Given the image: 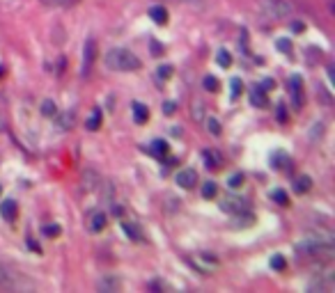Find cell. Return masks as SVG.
<instances>
[{"label": "cell", "mask_w": 335, "mask_h": 293, "mask_svg": "<svg viewBox=\"0 0 335 293\" xmlns=\"http://www.w3.org/2000/svg\"><path fill=\"white\" fill-rule=\"evenodd\" d=\"M296 254L301 257H312V259H333L335 257V245L331 236H308V238L299 240L294 245Z\"/></svg>", "instance_id": "cell-1"}, {"label": "cell", "mask_w": 335, "mask_h": 293, "mask_svg": "<svg viewBox=\"0 0 335 293\" xmlns=\"http://www.w3.org/2000/svg\"><path fill=\"white\" fill-rule=\"evenodd\" d=\"M103 64L110 69V71H138L143 62L138 55H133L131 51L126 48H110L103 58Z\"/></svg>", "instance_id": "cell-2"}, {"label": "cell", "mask_w": 335, "mask_h": 293, "mask_svg": "<svg viewBox=\"0 0 335 293\" xmlns=\"http://www.w3.org/2000/svg\"><path fill=\"white\" fill-rule=\"evenodd\" d=\"M262 14L271 21H280V18H289L294 14V7L289 5L287 0H262L259 5Z\"/></svg>", "instance_id": "cell-3"}, {"label": "cell", "mask_w": 335, "mask_h": 293, "mask_svg": "<svg viewBox=\"0 0 335 293\" xmlns=\"http://www.w3.org/2000/svg\"><path fill=\"white\" fill-rule=\"evenodd\" d=\"M94 60H96V39L94 37H87L85 39V46H83V66H81V76L87 78L92 71V66H94Z\"/></svg>", "instance_id": "cell-4"}, {"label": "cell", "mask_w": 335, "mask_h": 293, "mask_svg": "<svg viewBox=\"0 0 335 293\" xmlns=\"http://www.w3.org/2000/svg\"><path fill=\"white\" fill-rule=\"evenodd\" d=\"M218 206H221V211L230 213V216H234V213H241V211H248V209H251V204L246 202L244 197H237V195H228V197H223V202L218 204Z\"/></svg>", "instance_id": "cell-5"}, {"label": "cell", "mask_w": 335, "mask_h": 293, "mask_svg": "<svg viewBox=\"0 0 335 293\" xmlns=\"http://www.w3.org/2000/svg\"><path fill=\"white\" fill-rule=\"evenodd\" d=\"M289 94H292L294 108H303L305 94H303V78H301V76H292V78H289Z\"/></svg>", "instance_id": "cell-6"}, {"label": "cell", "mask_w": 335, "mask_h": 293, "mask_svg": "<svg viewBox=\"0 0 335 293\" xmlns=\"http://www.w3.org/2000/svg\"><path fill=\"white\" fill-rule=\"evenodd\" d=\"M174 183L179 185V188H186V190H191V188H195L198 185V172L193 168H184L177 172V176H174Z\"/></svg>", "instance_id": "cell-7"}, {"label": "cell", "mask_w": 335, "mask_h": 293, "mask_svg": "<svg viewBox=\"0 0 335 293\" xmlns=\"http://www.w3.org/2000/svg\"><path fill=\"white\" fill-rule=\"evenodd\" d=\"M106 213L103 211H90L87 213V220H85V225H87V229H90L92 234H99L106 229Z\"/></svg>", "instance_id": "cell-8"}, {"label": "cell", "mask_w": 335, "mask_h": 293, "mask_svg": "<svg viewBox=\"0 0 335 293\" xmlns=\"http://www.w3.org/2000/svg\"><path fill=\"white\" fill-rule=\"evenodd\" d=\"M0 216H2V220L7 222H14L18 218V204L16 199H0Z\"/></svg>", "instance_id": "cell-9"}, {"label": "cell", "mask_w": 335, "mask_h": 293, "mask_svg": "<svg viewBox=\"0 0 335 293\" xmlns=\"http://www.w3.org/2000/svg\"><path fill=\"white\" fill-rule=\"evenodd\" d=\"M96 289L103 293H115V291H120L122 289V282L117 280L115 275H103L101 280L96 282Z\"/></svg>", "instance_id": "cell-10"}, {"label": "cell", "mask_w": 335, "mask_h": 293, "mask_svg": "<svg viewBox=\"0 0 335 293\" xmlns=\"http://www.w3.org/2000/svg\"><path fill=\"white\" fill-rule=\"evenodd\" d=\"M271 165H273V170L289 172V168H292V158H289L285 151H273V154H271Z\"/></svg>", "instance_id": "cell-11"}, {"label": "cell", "mask_w": 335, "mask_h": 293, "mask_svg": "<svg viewBox=\"0 0 335 293\" xmlns=\"http://www.w3.org/2000/svg\"><path fill=\"white\" fill-rule=\"evenodd\" d=\"M131 110H133V119H136L138 124H147V119H150V108H147L145 103L133 101L131 103Z\"/></svg>", "instance_id": "cell-12"}, {"label": "cell", "mask_w": 335, "mask_h": 293, "mask_svg": "<svg viewBox=\"0 0 335 293\" xmlns=\"http://www.w3.org/2000/svg\"><path fill=\"white\" fill-rule=\"evenodd\" d=\"M248 96H251V103L255 106V108H266V106H269L266 92H264V90H259V87H252V90L248 92Z\"/></svg>", "instance_id": "cell-13"}, {"label": "cell", "mask_w": 335, "mask_h": 293, "mask_svg": "<svg viewBox=\"0 0 335 293\" xmlns=\"http://www.w3.org/2000/svg\"><path fill=\"white\" fill-rule=\"evenodd\" d=\"M122 229H124V234H126V236H129L131 240H136V243H143V240H145L143 229L138 227L136 222H133V225H131V222H122Z\"/></svg>", "instance_id": "cell-14"}, {"label": "cell", "mask_w": 335, "mask_h": 293, "mask_svg": "<svg viewBox=\"0 0 335 293\" xmlns=\"http://www.w3.org/2000/svg\"><path fill=\"white\" fill-rule=\"evenodd\" d=\"M150 18L154 21L156 25H166L168 21V9L163 5H152L150 7Z\"/></svg>", "instance_id": "cell-15"}, {"label": "cell", "mask_w": 335, "mask_h": 293, "mask_svg": "<svg viewBox=\"0 0 335 293\" xmlns=\"http://www.w3.org/2000/svg\"><path fill=\"white\" fill-rule=\"evenodd\" d=\"M310 188H312V179L308 176V174H301V176H296V179H294V192L305 195Z\"/></svg>", "instance_id": "cell-16"}, {"label": "cell", "mask_w": 335, "mask_h": 293, "mask_svg": "<svg viewBox=\"0 0 335 293\" xmlns=\"http://www.w3.org/2000/svg\"><path fill=\"white\" fill-rule=\"evenodd\" d=\"M234 225H237V227H252V225H255V216H252L251 213V209L248 211H241V213H234Z\"/></svg>", "instance_id": "cell-17"}, {"label": "cell", "mask_w": 335, "mask_h": 293, "mask_svg": "<svg viewBox=\"0 0 335 293\" xmlns=\"http://www.w3.org/2000/svg\"><path fill=\"white\" fill-rule=\"evenodd\" d=\"M58 117V115H55ZM74 119H76V115H74V110H65V113H60V117H58V128H62V131H69L74 126Z\"/></svg>", "instance_id": "cell-18"}, {"label": "cell", "mask_w": 335, "mask_h": 293, "mask_svg": "<svg viewBox=\"0 0 335 293\" xmlns=\"http://www.w3.org/2000/svg\"><path fill=\"white\" fill-rule=\"evenodd\" d=\"M150 151H152V156H156V158H166L168 151H170V147H168L166 140H154L152 147H150Z\"/></svg>", "instance_id": "cell-19"}, {"label": "cell", "mask_w": 335, "mask_h": 293, "mask_svg": "<svg viewBox=\"0 0 335 293\" xmlns=\"http://www.w3.org/2000/svg\"><path fill=\"white\" fill-rule=\"evenodd\" d=\"M202 158H204V163H207V168L209 170H218L223 165V158L216 151H202Z\"/></svg>", "instance_id": "cell-20"}, {"label": "cell", "mask_w": 335, "mask_h": 293, "mask_svg": "<svg viewBox=\"0 0 335 293\" xmlns=\"http://www.w3.org/2000/svg\"><path fill=\"white\" fill-rule=\"evenodd\" d=\"M101 119H103L101 110L94 108V113L90 115V119L85 121V128H87V131H99V126H101Z\"/></svg>", "instance_id": "cell-21"}, {"label": "cell", "mask_w": 335, "mask_h": 293, "mask_svg": "<svg viewBox=\"0 0 335 293\" xmlns=\"http://www.w3.org/2000/svg\"><path fill=\"white\" fill-rule=\"evenodd\" d=\"M271 199H273L278 206H289V197H287V192L282 190V188H275V190H271Z\"/></svg>", "instance_id": "cell-22"}, {"label": "cell", "mask_w": 335, "mask_h": 293, "mask_svg": "<svg viewBox=\"0 0 335 293\" xmlns=\"http://www.w3.org/2000/svg\"><path fill=\"white\" fill-rule=\"evenodd\" d=\"M42 5L46 7H60V9H67V7L78 5V0H39Z\"/></svg>", "instance_id": "cell-23"}, {"label": "cell", "mask_w": 335, "mask_h": 293, "mask_svg": "<svg viewBox=\"0 0 335 293\" xmlns=\"http://www.w3.org/2000/svg\"><path fill=\"white\" fill-rule=\"evenodd\" d=\"M39 110H42L44 117H55V115H58V106H55L51 99H44L42 106H39Z\"/></svg>", "instance_id": "cell-24"}, {"label": "cell", "mask_w": 335, "mask_h": 293, "mask_svg": "<svg viewBox=\"0 0 335 293\" xmlns=\"http://www.w3.org/2000/svg\"><path fill=\"white\" fill-rule=\"evenodd\" d=\"M216 62H218V66H223V69H228V66L232 64V55H230V51L221 48V51H218V55H216Z\"/></svg>", "instance_id": "cell-25"}, {"label": "cell", "mask_w": 335, "mask_h": 293, "mask_svg": "<svg viewBox=\"0 0 335 293\" xmlns=\"http://www.w3.org/2000/svg\"><path fill=\"white\" fill-rule=\"evenodd\" d=\"M275 48H278L280 53L289 55V58H292V55H294V44L289 42V39H278V42H275Z\"/></svg>", "instance_id": "cell-26"}, {"label": "cell", "mask_w": 335, "mask_h": 293, "mask_svg": "<svg viewBox=\"0 0 335 293\" xmlns=\"http://www.w3.org/2000/svg\"><path fill=\"white\" fill-rule=\"evenodd\" d=\"M5 287H12V273L0 263V289H5Z\"/></svg>", "instance_id": "cell-27"}, {"label": "cell", "mask_w": 335, "mask_h": 293, "mask_svg": "<svg viewBox=\"0 0 335 293\" xmlns=\"http://www.w3.org/2000/svg\"><path fill=\"white\" fill-rule=\"evenodd\" d=\"M216 192H218V188H216L214 181H207V183L202 185V197H204V199H214Z\"/></svg>", "instance_id": "cell-28"}, {"label": "cell", "mask_w": 335, "mask_h": 293, "mask_svg": "<svg viewBox=\"0 0 335 293\" xmlns=\"http://www.w3.org/2000/svg\"><path fill=\"white\" fill-rule=\"evenodd\" d=\"M204 90H207V92H218V90H221L218 78H216V76H207V78H204Z\"/></svg>", "instance_id": "cell-29"}, {"label": "cell", "mask_w": 335, "mask_h": 293, "mask_svg": "<svg viewBox=\"0 0 335 293\" xmlns=\"http://www.w3.org/2000/svg\"><path fill=\"white\" fill-rule=\"evenodd\" d=\"M207 128H209V133L211 135H221V121L216 119V117H207Z\"/></svg>", "instance_id": "cell-30"}, {"label": "cell", "mask_w": 335, "mask_h": 293, "mask_svg": "<svg viewBox=\"0 0 335 293\" xmlns=\"http://www.w3.org/2000/svg\"><path fill=\"white\" fill-rule=\"evenodd\" d=\"M269 263H271V268H273V270H285V266H287V261H285V257H282V254H273Z\"/></svg>", "instance_id": "cell-31"}, {"label": "cell", "mask_w": 335, "mask_h": 293, "mask_svg": "<svg viewBox=\"0 0 335 293\" xmlns=\"http://www.w3.org/2000/svg\"><path fill=\"white\" fill-rule=\"evenodd\" d=\"M228 185H230V188H232V190H237V188H241V185H244V174H241V172L232 174V176H230V179H228Z\"/></svg>", "instance_id": "cell-32"}, {"label": "cell", "mask_w": 335, "mask_h": 293, "mask_svg": "<svg viewBox=\"0 0 335 293\" xmlns=\"http://www.w3.org/2000/svg\"><path fill=\"white\" fill-rule=\"evenodd\" d=\"M230 87H232V99L237 101V99L241 96V92H244V87H241V80H239V78H232V80H230Z\"/></svg>", "instance_id": "cell-33"}, {"label": "cell", "mask_w": 335, "mask_h": 293, "mask_svg": "<svg viewBox=\"0 0 335 293\" xmlns=\"http://www.w3.org/2000/svg\"><path fill=\"white\" fill-rule=\"evenodd\" d=\"M42 232L46 234L48 238H55V236H60V232H62V229L58 227V225H46V227H44Z\"/></svg>", "instance_id": "cell-34"}, {"label": "cell", "mask_w": 335, "mask_h": 293, "mask_svg": "<svg viewBox=\"0 0 335 293\" xmlns=\"http://www.w3.org/2000/svg\"><path fill=\"white\" fill-rule=\"evenodd\" d=\"M159 80H168V78L172 76V66L170 64H163V66H159Z\"/></svg>", "instance_id": "cell-35"}, {"label": "cell", "mask_w": 335, "mask_h": 293, "mask_svg": "<svg viewBox=\"0 0 335 293\" xmlns=\"http://www.w3.org/2000/svg\"><path fill=\"white\" fill-rule=\"evenodd\" d=\"M174 110H177V103H174V101H166V103H163V113H166V115H172Z\"/></svg>", "instance_id": "cell-36"}, {"label": "cell", "mask_w": 335, "mask_h": 293, "mask_svg": "<svg viewBox=\"0 0 335 293\" xmlns=\"http://www.w3.org/2000/svg\"><path fill=\"white\" fill-rule=\"evenodd\" d=\"M275 117L280 121H287V110H285V106H278V113H275Z\"/></svg>", "instance_id": "cell-37"}, {"label": "cell", "mask_w": 335, "mask_h": 293, "mask_svg": "<svg viewBox=\"0 0 335 293\" xmlns=\"http://www.w3.org/2000/svg\"><path fill=\"white\" fill-rule=\"evenodd\" d=\"M150 48H152V51H154V53H156V58H159V55H163V46H161V44L152 42V44H150Z\"/></svg>", "instance_id": "cell-38"}, {"label": "cell", "mask_w": 335, "mask_h": 293, "mask_svg": "<svg viewBox=\"0 0 335 293\" xmlns=\"http://www.w3.org/2000/svg\"><path fill=\"white\" fill-rule=\"evenodd\" d=\"M303 28H305V25L301 23V21H294V23H292V30L294 32H303Z\"/></svg>", "instance_id": "cell-39"}, {"label": "cell", "mask_w": 335, "mask_h": 293, "mask_svg": "<svg viewBox=\"0 0 335 293\" xmlns=\"http://www.w3.org/2000/svg\"><path fill=\"white\" fill-rule=\"evenodd\" d=\"M174 2H191V5H200V2H209V0H174Z\"/></svg>", "instance_id": "cell-40"}, {"label": "cell", "mask_w": 335, "mask_h": 293, "mask_svg": "<svg viewBox=\"0 0 335 293\" xmlns=\"http://www.w3.org/2000/svg\"><path fill=\"white\" fill-rule=\"evenodd\" d=\"M271 87H273V80H264V87H262V90H271Z\"/></svg>", "instance_id": "cell-41"}, {"label": "cell", "mask_w": 335, "mask_h": 293, "mask_svg": "<svg viewBox=\"0 0 335 293\" xmlns=\"http://www.w3.org/2000/svg\"><path fill=\"white\" fill-rule=\"evenodd\" d=\"M7 73V69H5V64H0V80H2V76Z\"/></svg>", "instance_id": "cell-42"}, {"label": "cell", "mask_w": 335, "mask_h": 293, "mask_svg": "<svg viewBox=\"0 0 335 293\" xmlns=\"http://www.w3.org/2000/svg\"><path fill=\"white\" fill-rule=\"evenodd\" d=\"M0 199H2V185H0Z\"/></svg>", "instance_id": "cell-43"}]
</instances>
